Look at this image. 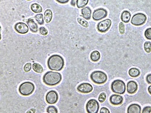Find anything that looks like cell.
Here are the masks:
<instances>
[{"label":"cell","instance_id":"9","mask_svg":"<svg viewBox=\"0 0 151 113\" xmlns=\"http://www.w3.org/2000/svg\"><path fill=\"white\" fill-rule=\"evenodd\" d=\"M59 95L58 93L54 90H51L48 92L46 96V102L49 104H54L58 102Z\"/></svg>","mask_w":151,"mask_h":113},{"label":"cell","instance_id":"4","mask_svg":"<svg viewBox=\"0 0 151 113\" xmlns=\"http://www.w3.org/2000/svg\"><path fill=\"white\" fill-rule=\"evenodd\" d=\"M111 90L116 94L123 95L127 90L125 83L121 79H116L111 84Z\"/></svg>","mask_w":151,"mask_h":113},{"label":"cell","instance_id":"10","mask_svg":"<svg viewBox=\"0 0 151 113\" xmlns=\"http://www.w3.org/2000/svg\"><path fill=\"white\" fill-rule=\"evenodd\" d=\"M111 21L110 19H107L103 21L100 22L97 25V30L101 33H105L108 31L111 26Z\"/></svg>","mask_w":151,"mask_h":113},{"label":"cell","instance_id":"20","mask_svg":"<svg viewBox=\"0 0 151 113\" xmlns=\"http://www.w3.org/2000/svg\"><path fill=\"white\" fill-rule=\"evenodd\" d=\"M31 10L35 13H41L42 11L41 6L37 3H33L31 5Z\"/></svg>","mask_w":151,"mask_h":113},{"label":"cell","instance_id":"8","mask_svg":"<svg viewBox=\"0 0 151 113\" xmlns=\"http://www.w3.org/2000/svg\"><path fill=\"white\" fill-rule=\"evenodd\" d=\"M108 15V11L105 9L99 8L95 10L93 12V18L94 21H100L105 18Z\"/></svg>","mask_w":151,"mask_h":113},{"label":"cell","instance_id":"38","mask_svg":"<svg viewBox=\"0 0 151 113\" xmlns=\"http://www.w3.org/2000/svg\"><path fill=\"white\" fill-rule=\"evenodd\" d=\"M58 2H59V3H62V4H65L68 3L69 1L68 0H58L57 1Z\"/></svg>","mask_w":151,"mask_h":113},{"label":"cell","instance_id":"16","mask_svg":"<svg viewBox=\"0 0 151 113\" xmlns=\"http://www.w3.org/2000/svg\"><path fill=\"white\" fill-rule=\"evenodd\" d=\"M27 22L30 31H32L33 33H36L37 31V30H38V26H37V24L33 20V19L32 18L29 19Z\"/></svg>","mask_w":151,"mask_h":113},{"label":"cell","instance_id":"17","mask_svg":"<svg viewBox=\"0 0 151 113\" xmlns=\"http://www.w3.org/2000/svg\"><path fill=\"white\" fill-rule=\"evenodd\" d=\"M91 10L89 7H85L82 9L81 13L84 19L86 20H90L91 16Z\"/></svg>","mask_w":151,"mask_h":113},{"label":"cell","instance_id":"14","mask_svg":"<svg viewBox=\"0 0 151 113\" xmlns=\"http://www.w3.org/2000/svg\"><path fill=\"white\" fill-rule=\"evenodd\" d=\"M138 90V84L134 81H130L127 84V92L133 95L137 92Z\"/></svg>","mask_w":151,"mask_h":113},{"label":"cell","instance_id":"37","mask_svg":"<svg viewBox=\"0 0 151 113\" xmlns=\"http://www.w3.org/2000/svg\"><path fill=\"white\" fill-rule=\"evenodd\" d=\"M36 112V109L34 108H31L30 110H28L26 113H35Z\"/></svg>","mask_w":151,"mask_h":113},{"label":"cell","instance_id":"19","mask_svg":"<svg viewBox=\"0 0 151 113\" xmlns=\"http://www.w3.org/2000/svg\"><path fill=\"white\" fill-rule=\"evenodd\" d=\"M53 17L52 11L50 9H47L44 14V19L45 22L46 23H49L51 22Z\"/></svg>","mask_w":151,"mask_h":113},{"label":"cell","instance_id":"28","mask_svg":"<svg viewBox=\"0 0 151 113\" xmlns=\"http://www.w3.org/2000/svg\"><path fill=\"white\" fill-rule=\"evenodd\" d=\"M47 112L48 113H58V109L53 105L48 106L47 108Z\"/></svg>","mask_w":151,"mask_h":113},{"label":"cell","instance_id":"29","mask_svg":"<svg viewBox=\"0 0 151 113\" xmlns=\"http://www.w3.org/2000/svg\"><path fill=\"white\" fill-rule=\"evenodd\" d=\"M106 93L105 92H102L99 95V101L100 102V103H103L105 102V100H106Z\"/></svg>","mask_w":151,"mask_h":113},{"label":"cell","instance_id":"3","mask_svg":"<svg viewBox=\"0 0 151 113\" xmlns=\"http://www.w3.org/2000/svg\"><path fill=\"white\" fill-rule=\"evenodd\" d=\"M90 78L94 83L97 84H103L106 82L108 79V76L102 71H96L91 73Z\"/></svg>","mask_w":151,"mask_h":113},{"label":"cell","instance_id":"2","mask_svg":"<svg viewBox=\"0 0 151 113\" xmlns=\"http://www.w3.org/2000/svg\"><path fill=\"white\" fill-rule=\"evenodd\" d=\"M62 79V75L58 72L49 71L45 73L43 77V82L45 84L53 86L58 84Z\"/></svg>","mask_w":151,"mask_h":113},{"label":"cell","instance_id":"21","mask_svg":"<svg viewBox=\"0 0 151 113\" xmlns=\"http://www.w3.org/2000/svg\"><path fill=\"white\" fill-rule=\"evenodd\" d=\"M128 73L131 77H133V78H136L140 75V71L139 69H138L133 67V68L130 69L129 70Z\"/></svg>","mask_w":151,"mask_h":113},{"label":"cell","instance_id":"7","mask_svg":"<svg viewBox=\"0 0 151 113\" xmlns=\"http://www.w3.org/2000/svg\"><path fill=\"white\" fill-rule=\"evenodd\" d=\"M86 110L88 113H98L99 104L97 100L94 99L89 100L86 105Z\"/></svg>","mask_w":151,"mask_h":113},{"label":"cell","instance_id":"31","mask_svg":"<svg viewBox=\"0 0 151 113\" xmlns=\"http://www.w3.org/2000/svg\"><path fill=\"white\" fill-rule=\"evenodd\" d=\"M144 36L148 40H151V28H149L146 29L144 32Z\"/></svg>","mask_w":151,"mask_h":113},{"label":"cell","instance_id":"5","mask_svg":"<svg viewBox=\"0 0 151 113\" xmlns=\"http://www.w3.org/2000/svg\"><path fill=\"white\" fill-rule=\"evenodd\" d=\"M35 89V85L31 82H25L19 87V92L22 96H29L32 94Z\"/></svg>","mask_w":151,"mask_h":113},{"label":"cell","instance_id":"11","mask_svg":"<svg viewBox=\"0 0 151 113\" xmlns=\"http://www.w3.org/2000/svg\"><path fill=\"white\" fill-rule=\"evenodd\" d=\"M78 90L82 93H89L93 90V87L91 84L89 83H82L80 84L77 87Z\"/></svg>","mask_w":151,"mask_h":113},{"label":"cell","instance_id":"30","mask_svg":"<svg viewBox=\"0 0 151 113\" xmlns=\"http://www.w3.org/2000/svg\"><path fill=\"white\" fill-rule=\"evenodd\" d=\"M118 28H119V32L121 34H123L125 33V26L123 24V22H120L119 24V26H118Z\"/></svg>","mask_w":151,"mask_h":113},{"label":"cell","instance_id":"26","mask_svg":"<svg viewBox=\"0 0 151 113\" xmlns=\"http://www.w3.org/2000/svg\"><path fill=\"white\" fill-rule=\"evenodd\" d=\"M144 49L147 53H150L151 52V42L149 41L146 42L144 44Z\"/></svg>","mask_w":151,"mask_h":113},{"label":"cell","instance_id":"6","mask_svg":"<svg viewBox=\"0 0 151 113\" xmlns=\"http://www.w3.org/2000/svg\"><path fill=\"white\" fill-rule=\"evenodd\" d=\"M146 16L141 13H138L134 15L131 20V24L135 26H140L146 22Z\"/></svg>","mask_w":151,"mask_h":113},{"label":"cell","instance_id":"13","mask_svg":"<svg viewBox=\"0 0 151 113\" xmlns=\"http://www.w3.org/2000/svg\"><path fill=\"white\" fill-rule=\"evenodd\" d=\"M110 102L111 104L114 105H121L123 102V98L120 95L114 94L112 95L110 98Z\"/></svg>","mask_w":151,"mask_h":113},{"label":"cell","instance_id":"39","mask_svg":"<svg viewBox=\"0 0 151 113\" xmlns=\"http://www.w3.org/2000/svg\"><path fill=\"white\" fill-rule=\"evenodd\" d=\"M148 92L151 95V85L148 87Z\"/></svg>","mask_w":151,"mask_h":113},{"label":"cell","instance_id":"34","mask_svg":"<svg viewBox=\"0 0 151 113\" xmlns=\"http://www.w3.org/2000/svg\"><path fill=\"white\" fill-rule=\"evenodd\" d=\"M151 112V106H147L143 108L141 113H150Z\"/></svg>","mask_w":151,"mask_h":113},{"label":"cell","instance_id":"35","mask_svg":"<svg viewBox=\"0 0 151 113\" xmlns=\"http://www.w3.org/2000/svg\"><path fill=\"white\" fill-rule=\"evenodd\" d=\"M100 113H110V111L107 108L102 107L100 110Z\"/></svg>","mask_w":151,"mask_h":113},{"label":"cell","instance_id":"22","mask_svg":"<svg viewBox=\"0 0 151 113\" xmlns=\"http://www.w3.org/2000/svg\"><path fill=\"white\" fill-rule=\"evenodd\" d=\"M90 58L93 61H98L100 59V54L98 51H94L91 54Z\"/></svg>","mask_w":151,"mask_h":113},{"label":"cell","instance_id":"32","mask_svg":"<svg viewBox=\"0 0 151 113\" xmlns=\"http://www.w3.org/2000/svg\"><path fill=\"white\" fill-rule=\"evenodd\" d=\"M31 67H32V65L30 63H27L24 66V71L26 72H29L31 69Z\"/></svg>","mask_w":151,"mask_h":113},{"label":"cell","instance_id":"36","mask_svg":"<svg viewBox=\"0 0 151 113\" xmlns=\"http://www.w3.org/2000/svg\"><path fill=\"white\" fill-rule=\"evenodd\" d=\"M146 81L149 84H151V74H148L146 76Z\"/></svg>","mask_w":151,"mask_h":113},{"label":"cell","instance_id":"25","mask_svg":"<svg viewBox=\"0 0 151 113\" xmlns=\"http://www.w3.org/2000/svg\"><path fill=\"white\" fill-rule=\"evenodd\" d=\"M35 20L37 24L39 25H43L44 24V16L42 13L37 14L35 16Z\"/></svg>","mask_w":151,"mask_h":113},{"label":"cell","instance_id":"15","mask_svg":"<svg viewBox=\"0 0 151 113\" xmlns=\"http://www.w3.org/2000/svg\"><path fill=\"white\" fill-rule=\"evenodd\" d=\"M127 113H141V108L137 104H131L127 109Z\"/></svg>","mask_w":151,"mask_h":113},{"label":"cell","instance_id":"24","mask_svg":"<svg viewBox=\"0 0 151 113\" xmlns=\"http://www.w3.org/2000/svg\"><path fill=\"white\" fill-rule=\"evenodd\" d=\"M88 3V0H77L76 4L78 8H84Z\"/></svg>","mask_w":151,"mask_h":113},{"label":"cell","instance_id":"23","mask_svg":"<svg viewBox=\"0 0 151 113\" xmlns=\"http://www.w3.org/2000/svg\"><path fill=\"white\" fill-rule=\"evenodd\" d=\"M32 67L34 71L37 73H41L44 72V69L42 66L39 64L37 63H33V65H32Z\"/></svg>","mask_w":151,"mask_h":113},{"label":"cell","instance_id":"12","mask_svg":"<svg viewBox=\"0 0 151 113\" xmlns=\"http://www.w3.org/2000/svg\"><path fill=\"white\" fill-rule=\"evenodd\" d=\"M15 29L18 33L26 34L29 31V27L24 22H18L15 26Z\"/></svg>","mask_w":151,"mask_h":113},{"label":"cell","instance_id":"18","mask_svg":"<svg viewBox=\"0 0 151 113\" xmlns=\"http://www.w3.org/2000/svg\"><path fill=\"white\" fill-rule=\"evenodd\" d=\"M131 13L127 10L123 11L121 15V20L122 22L128 23L131 20Z\"/></svg>","mask_w":151,"mask_h":113},{"label":"cell","instance_id":"27","mask_svg":"<svg viewBox=\"0 0 151 113\" xmlns=\"http://www.w3.org/2000/svg\"><path fill=\"white\" fill-rule=\"evenodd\" d=\"M78 22L82 26H83V27H85V28H87V27H88V26H89L88 22L84 20V19H82V18L78 17Z\"/></svg>","mask_w":151,"mask_h":113},{"label":"cell","instance_id":"1","mask_svg":"<svg viewBox=\"0 0 151 113\" xmlns=\"http://www.w3.org/2000/svg\"><path fill=\"white\" fill-rule=\"evenodd\" d=\"M47 65L50 70L60 71L64 66V60L59 55H51L47 61Z\"/></svg>","mask_w":151,"mask_h":113},{"label":"cell","instance_id":"33","mask_svg":"<svg viewBox=\"0 0 151 113\" xmlns=\"http://www.w3.org/2000/svg\"><path fill=\"white\" fill-rule=\"evenodd\" d=\"M39 32L40 33L43 35V36H46L47 34H48V31L45 28V27H40L39 28Z\"/></svg>","mask_w":151,"mask_h":113}]
</instances>
